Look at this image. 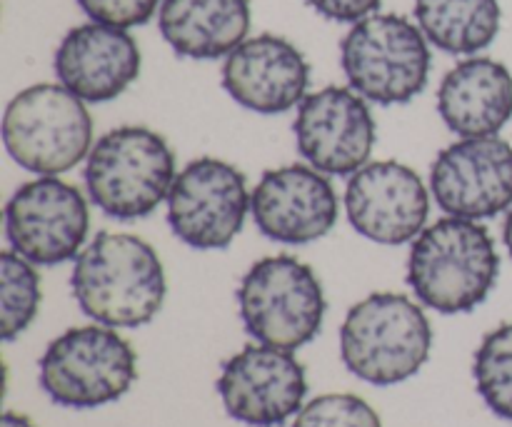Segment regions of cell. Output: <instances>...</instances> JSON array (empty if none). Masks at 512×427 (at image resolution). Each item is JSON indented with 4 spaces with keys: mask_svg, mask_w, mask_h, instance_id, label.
<instances>
[{
    "mask_svg": "<svg viewBox=\"0 0 512 427\" xmlns=\"http://www.w3.org/2000/svg\"><path fill=\"white\" fill-rule=\"evenodd\" d=\"M70 288L95 323L140 328L160 313L168 285L153 245L130 233H98L75 258Z\"/></svg>",
    "mask_w": 512,
    "mask_h": 427,
    "instance_id": "1",
    "label": "cell"
},
{
    "mask_svg": "<svg viewBox=\"0 0 512 427\" xmlns=\"http://www.w3.org/2000/svg\"><path fill=\"white\" fill-rule=\"evenodd\" d=\"M500 273L493 235L478 220L440 218L413 240L408 285L415 298L443 315L485 303Z\"/></svg>",
    "mask_w": 512,
    "mask_h": 427,
    "instance_id": "2",
    "label": "cell"
},
{
    "mask_svg": "<svg viewBox=\"0 0 512 427\" xmlns=\"http://www.w3.org/2000/svg\"><path fill=\"white\" fill-rule=\"evenodd\" d=\"M433 348V328L418 303L400 293H373L350 308L340 328V355L355 378L398 385L420 373Z\"/></svg>",
    "mask_w": 512,
    "mask_h": 427,
    "instance_id": "3",
    "label": "cell"
},
{
    "mask_svg": "<svg viewBox=\"0 0 512 427\" xmlns=\"http://www.w3.org/2000/svg\"><path fill=\"white\" fill-rule=\"evenodd\" d=\"M175 155L168 140L145 125L105 133L85 158L90 200L108 218L138 220L168 200L175 183Z\"/></svg>",
    "mask_w": 512,
    "mask_h": 427,
    "instance_id": "4",
    "label": "cell"
},
{
    "mask_svg": "<svg viewBox=\"0 0 512 427\" xmlns=\"http://www.w3.org/2000/svg\"><path fill=\"white\" fill-rule=\"evenodd\" d=\"M3 143L10 158L30 173H68L93 150V118L85 100L65 85H30L5 108Z\"/></svg>",
    "mask_w": 512,
    "mask_h": 427,
    "instance_id": "5",
    "label": "cell"
},
{
    "mask_svg": "<svg viewBox=\"0 0 512 427\" xmlns=\"http://www.w3.org/2000/svg\"><path fill=\"white\" fill-rule=\"evenodd\" d=\"M430 63L423 30L395 13L358 20L340 43V65L350 88L378 105H403L423 93Z\"/></svg>",
    "mask_w": 512,
    "mask_h": 427,
    "instance_id": "6",
    "label": "cell"
},
{
    "mask_svg": "<svg viewBox=\"0 0 512 427\" xmlns=\"http://www.w3.org/2000/svg\"><path fill=\"white\" fill-rule=\"evenodd\" d=\"M238 308L250 338L293 353L318 338L328 303L310 265L293 255H273L243 275Z\"/></svg>",
    "mask_w": 512,
    "mask_h": 427,
    "instance_id": "7",
    "label": "cell"
},
{
    "mask_svg": "<svg viewBox=\"0 0 512 427\" xmlns=\"http://www.w3.org/2000/svg\"><path fill=\"white\" fill-rule=\"evenodd\" d=\"M135 378L133 345L100 323L65 330L40 358V388L63 408L88 410L115 403L133 388Z\"/></svg>",
    "mask_w": 512,
    "mask_h": 427,
    "instance_id": "8",
    "label": "cell"
},
{
    "mask_svg": "<svg viewBox=\"0 0 512 427\" xmlns=\"http://www.w3.org/2000/svg\"><path fill=\"white\" fill-rule=\"evenodd\" d=\"M88 225L85 195L55 175L23 183L5 205L10 250L33 265H60L78 258L88 238Z\"/></svg>",
    "mask_w": 512,
    "mask_h": 427,
    "instance_id": "9",
    "label": "cell"
},
{
    "mask_svg": "<svg viewBox=\"0 0 512 427\" xmlns=\"http://www.w3.org/2000/svg\"><path fill=\"white\" fill-rule=\"evenodd\" d=\"M250 210L245 175L218 158L190 160L168 193V225L195 250L228 248Z\"/></svg>",
    "mask_w": 512,
    "mask_h": 427,
    "instance_id": "10",
    "label": "cell"
},
{
    "mask_svg": "<svg viewBox=\"0 0 512 427\" xmlns=\"http://www.w3.org/2000/svg\"><path fill=\"white\" fill-rule=\"evenodd\" d=\"M225 413L250 427H280L305 408L308 378L290 350L245 345L225 360L218 378Z\"/></svg>",
    "mask_w": 512,
    "mask_h": 427,
    "instance_id": "11",
    "label": "cell"
},
{
    "mask_svg": "<svg viewBox=\"0 0 512 427\" xmlns=\"http://www.w3.org/2000/svg\"><path fill=\"white\" fill-rule=\"evenodd\" d=\"M293 133L310 168L325 175H353L368 165L373 153L375 120L363 95L328 85L305 95L295 113Z\"/></svg>",
    "mask_w": 512,
    "mask_h": 427,
    "instance_id": "12",
    "label": "cell"
},
{
    "mask_svg": "<svg viewBox=\"0 0 512 427\" xmlns=\"http://www.w3.org/2000/svg\"><path fill=\"white\" fill-rule=\"evenodd\" d=\"M430 190L453 218L488 220L512 208V145L498 135L460 138L440 150Z\"/></svg>",
    "mask_w": 512,
    "mask_h": 427,
    "instance_id": "13",
    "label": "cell"
},
{
    "mask_svg": "<svg viewBox=\"0 0 512 427\" xmlns=\"http://www.w3.org/2000/svg\"><path fill=\"white\" fill-rule=\"evenodd\" d=\"M345 213L363 238L380 245H405L425 230L430 195L410 165L378 160L350 175Z\"/></svg>",
    "mask_w": 512,
    "mask_h": 427,
    "instance_id": "14",
    "label": "cell"
},
{
    "mask_svg": "<svg viewBox=\"0 0 512 427\" xmlns=\"http://www.w3.org/2000/svg\"><path fill=\"white\" fill-rule=\"evenodd\" d=\"M250 213L268 240L308 245L325 238L338 220V195L328 175L310 165L265 170L250 195Z\"/></svg>",
    "mask_w": 512,
    "mask_h": 427,
    "instance_id": "15",
    "label": "cell"
},
{
    "mask_svg": "<svg viewBox=\"0 0 512 427\" xmlns=\"http://www.w3.org/2000/svg\"><path fill=\"white\" fill-rule=\"evenodd\" d=\"M308 85V60L280 35H255L225 55V93L253 113L278 115L298 108L308 95Z\"/></svg>",
    "mask_w": 512,
    "mask_h": 427,
    "instance_id": "16",
    "label": "cell"
},
{
    "mask_svg": "<svg viewBox=\"0 0 512 427\" xmlns=\"http://www.w3.org/2000/svg\"><path fill=\"white\" fill-rule=\"evenodd\" d=\"M53 65L60 85L80 100L108 103L138 80L143 58L128 30L90 20L65 33Z\"/></svg>",
    "mask_w": 512,
    "mask_h": 427,
    "instance_id": "17",
    "label": "cell"
},
{
    "mask_svg": "<svg viewBox=\"0 0 512 427\" xmlns=\"http://www.w3.org/2000/svg\"><path fill=\"white\" fill-rule=\"evenodd\" d=\"M438 113L460 138L498 135L512 118V73L498 60L470 55L440 83Z\"/></svg>",
    "mask_w": 512,
    "mask_h": 427,
    "instance_id": "18",
    "label": "cell"
},
{
    "mask_svg": "<svg viewBox=\"0 0 512 427\" xmlns=\"http://www.w3.org/2000/svg\"><path fill=\"white\" fill-rule=\"evenodd\" d=\"M158 28L165 43L190 60L230 55L250 30L248 0H163Z\"/></svg>",
    "mask_w": 512,
    "mask_h": 427,
    "instance_id": "19",
    "label": "cell"
},
{
    "mask_svg": "<svg viewBox=\"0 0 512 427\" xmlns=\"http://www.w3.org/2000/svg\"><path fill=\"white\" fill-rule=\"evenodd\" d=\"M498 0H415V23L430 45L450 55H475L500 33Z\"/></svg>",
    "mask_w": 512,
    "mask_h": 427,
    "instance_id": "20",
    "label": "cell"
},
{
    "mask_svg": "<svg viewBox=\"0 0 512 427\" xmlns=\"http://www.w3.org/2000/svg\"><path fill=\"white\" fill-rule=\"evenodd\" d=\"M40 275L30 260L15 250L0 255V335L5 343L18 338L40 308Z\"/></svg>",
    "mask_w": 512,
    "mask_h": 427,
    "instance_id": "21",
    "label": "cell"
},
{
    "mask_svg": "<svg viewBox=\"0 0 512 427\" xmlns=\"http://www.w3.org/2000/svg\"><path fill=\"white\" fill-rule=\"evenodd\" d=\"M473 378L485 405L512 423V323L485 335L475 350Z\"/></svg>",
    "mask_w": 512,
    "mask_h": 427,
    "instance_id": "22",
    "label": "cell"
},
{
    "mask_svg": "<svg viewBox=\"0 0 512 427\" xmlns=\"http://www.w3.org/2000/svg\"><path fill=\"white\" fill-rule=\"evenodd\" d=\"M293 427H383V420L358 395L333 393L310 400Z\"/></svg>",
    "mask_w": 512,
    "mask_h": 427,
    "instance_id": "23",
    "label": "cell"
},
{
    "mask_svg": "<svg viewBox=\"0 0 512 427\" xmlns=\"http://www.w3.org/2000/svg\"><path fill=\"white\" fill-rule=\"evenodd\" d=\"M78 5L95 23L130 30L148 23L163 0H78Z\"/></svg>",
    "mask_w": 512,
    "mask_h": 427,
    "instance_id": "24",
    "label": "cell"
},
{
    "mask_svg": "<svg viewBox=\"0 0 512 427\" xmlns=\"http://www.w3.org/2000/svg\"><path fill=\"white\" fill-rule=\"evenodd\" d=\"M305 3L335 23H358L380 8V0H305Z\"/></svg>",
    "mask_w": 512,
    "mask_h": 427,
    "instance_id": "25",
    "label": "cell"
},
{
    "mask_svg": "<svg viewBox=\"0 0 512 427\" xmlns=\"http://www.w3.org/2000/svg\"><path fill=\"white\" fill-rule=\"evenodd\" d=\"M0 427H35V423L30 418L20 413H3V420H0Z\"/></svg>",
    "mask_w": 512,
    "mask_h": 427,
    "instance_id": "26",
    "label": "cell"
},
{
    "mask_svg": "<svg viewBox=\"0 0 512 427\" xmlns=\"http://www.w3.org/2000/svg\"><path fill=\"white\" fill-rule=\"evenodd\" d=\"M503 243H505V248H508V253L512 258V208H510L508 218H505V225H503Z\"/></svg>",
    "mask_w": 512,
    "mask_h": 427,
    "instance_id": "27",
    "label": "cell"
}]
</instances>
